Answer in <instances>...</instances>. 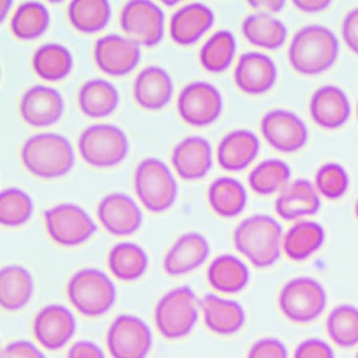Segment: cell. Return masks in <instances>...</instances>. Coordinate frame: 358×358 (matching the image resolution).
<instances>
[{"instance_id": "cell-6", "label": "cell", "mask_w": 358, "mask_h": 358, "mask_svg": "<svg viewBox=\"0 0 358 358\" xmlns=\"http://www.w3.org/2000/svg\"><path fill=\"white\" fill-rule=\"evenodd\" d=\"M200 301L187 285L176 287L165 292L155 305L154 322L161 336L178 340L187 336L199 316Z\"/></svg>"}, {"instance_id": "cell-2", "label": "cell", "mask_w": 358, "mask_h": 358, "mask_svg": "<svg viewBox=\"0 0 358 358\" xmlns=\"http://www.w3.org/2000/svg\"><path fill=\"white\" fill-rule=\"evenodd\" d=\"M282 227L268 214H253L242 220L232 232L235 249L255 267L274 264L282 249Z\"/></svg>"}, {"instance_id": "cell-40", "label": "cell", "mask_w": 358, "mask_h": 358, "mask_svg": "<svg viewBox=\"0 0 358 358\" xmlns=\"http://www.w3.org/2000/svg\"><path fill=\"white\" fill-rule=\"evenodd\" d=\"M32 197L22 189L11 186L0 194V222L3 227L15 228L24 225L32 215Z\"/></svg>"}, {"instance_id": "cell-44", "label": "cell", "mask_w": 358, "mask_h": 358, "mask_svg": "<svg viewBox=\"0 0 358 358\" xmlns=\"http://www.w3.org/2000/svg\"><path fill=\"white\" fill-rule=\"evenodd\" d=\"M341 38L347 48L358 55V6L345 13L341 21Z\"/></svg>"}, {"instance_id": "cell-51", "label": "cell", "mask_w": 358, "mask_h": 358, "mask_svg": "<svg viewBox=\"0 0 358 358\" xmlns=\"http://www.w3.org/2000/svg\"><path fill=\"white\" fill-rule=\"evenodd\" d=\"M355 113H357V119H358V98H357V105H355Z\"/></svg>"}, {"instance_id": "cell-47", "label": "cell", "mask_w": 358, "mask_h": 358, "mask_svg": "<svg viewBox=\"0 0 358 358\" xmlns=\"http://www.w3.org/2000/svg\"><path fill=\"white\" fill-rule=\"evenodd\" d=\"M292 4L303 13H319L326 10L331 1L330 0H292Z\"/></svg>"}, {"instance_id": "cell-50", "label": "cell", "mask_w": 358, "mask_h": 358, "mask_svg": "<svg viewBox=\"0 0 358 358\" xmlns=\"http://www.w3.org/2000/svg\"><path fill=\"white\" fill-rule=\"evenodd\" d=\"M354 213H355V217L358 220V199L355 200V206H354Z\"/></svg>"}, {"instance_id": "cell-23", "label": "cell", "mask_w": 358, "mask_h": 358, "mask_svg": "<svg viewBox=\"0 0 358 358\" xmlns=\"http://www.w3.org/2000/svg\"><path fill=\"white\" fill-rule=\"evenodd\" d=\"M214 24L213 10L200 1H192L175 10L169 18V35L178 45L197 42Z\"/></svg>"}, {"instance_id": "cell-32", "label": "cell", "mask_w": 358, "mask_h": 358, "mask_svg": "<svg viewBox=\"0 0 358 358\" xmlns=\"http://www.w3.org/2000/svg\"><path fill=\"white\" fill-rule=\"evenodd\" d=\"M34 292L31 273L17 264L4 266L0 271V305L6 310L24 308Z\"/></svg>"}, {"instance_id": "cell-19", "label": "cell", "mask_w": 358, "mask_h": 358, "mask_svg": "<svg viewBox=\"0 0 358 358\" xmlns=\"http://www.w3.org/2000/svg\"><path fill=\"white\" fill-rule=\"evenodd\" d=\"M277 80L274 60L262 52H245L238 57L234 69L236 87L250 95L267 92Z\"/></svg>"}, {"instance_id": "cell-21", "label": "cell", "mask_w": 358, "mask_h": 358, "mask_svg": "<svg viewBox=\"0 0 358 358\" xmlns=\"http://www.w3.org/2000/svg\"><path fill=\"white\" fill-rule=\"evenodd\" d=\"M320 194L313 182L305 178L291 180L277 196L274 201L275 213L287 221L305 220L320 208Z\"/></svg>"}, {"instance_id": "cell-48", "label": "cell", "mask_w": 358, "mask_h": 358, "mask_svg": "<svg viewBox=\"0 0 358 358\" xmlns=\"http://www.w3.org/2000/svg\"><path fill=\"white\" fill-rule=\"evenodd\" d=\"M250 7L255 8V11H262V13H278L284 6V0H253L248 3Z\"/></svg>"}, {"instance_id": "cell-49", "label": "cell", "mask_w": 358, "mask_h": 358, "mask_svg": "<svg viewBox=\"0 0 358 358\" xmlns=\"http://www.w3.org/2000/svg\"><path fill=\"white\" fill-rule=\"evenodd\" d=\"M13 6L11 0H0V21H4L8 13V8Z\"/></svg>"}, {"instance_id": "cell-26", "label": "cell", "mask_w": 358, "mask_h": 358, "mask_svg": "<svg viewBox=\"0 0 358 358\" xmlns=\"http://www.w3.org/2000/svg\"><path fill=\"white\" fill-rule=\"evenodd\" d=\"M204 324L213 333L229 336L241 330L245 323V310L236 301L207 294L200 301Z\"/></svg>"}, {"instance_id": "cell-37", "label": "cell", "mask_w": 358, "mask_h": 358, "mask_svg": "<svg viewBox=\"0 0 358 358\" xmlns=\"http://www.w3.org/2000/svg\"><path fill=\"white\" fill-rule=\"evenodd\" d=\"M291 178L289 165L278 158H267L259 162L248 175V183L253 192L262 196L280 193Z\"/></svg>"}, {"instance_id": "cell-38", "label": "cell", "mask_w": 358, "mask_h": 358, "mask_svg": "<svg viewBox=\"0 0 358 358\" xmlns=\"http://www.w3.org/2000/svg\"><path fill=\"white\" fill-rule=\"evenodd\" d=\"M67 18L80 32H98L110 18V4L106 0H71L67 6Z\"/></svg>"}, {"instance_id": "cell-9", "label": "cell", "mask_w": 358, "mask_h": 358, "mask_svg": "<svg viewBox=\"0 0 358 358\" xmlns=\"http://www.w3.org/2000/svg\"><path fill=\"white\" fill-rule=\"evenodd\" d=\"M43 222L50 239L62 246H77L96 232V224L91 215L74 203L49 207L43 213Z\"/></svg>"}, {"instance_id": "cell-35", "label": "cell", "mask_w": 358, "mask_h": 358, "mask_svg": "<svg viewBox=\"0 0 358 358\" xmlns=\"http://www.w3.org/2000/svg\"><path fill=\"white\" fill-rule=\"evenodd\" d=\"M49 21V10L43 3L22 1L13 11L10 31L15 38L29 41L41 36L48 29Z\"/></svg>"}, {"instance_id": "cell-25", "label": "cell", "mask_w": 358, "mask_h": 358, "mask_svg": "<svg viewBox=\"0 0 358 358\" xmlns=\"http://www.w3.org/2000/svg\"><path fill=\"white\" fill-rule=\"evenodd\" d=\"M259 150L260 141L252 130H231L217 145V161L225 171H242L257 157Z\"/></svg>"}, {"instance_id": "cell-14", "label": "cell", "mask_w": 358, "mask_h": 358, "mask_svg": "<svg viewBox=\"0 0 358 358\" xmlns=\"http://www.w3.org/2000/svg\"><path fill=\"white\" fill-rule=\"evenodd\" d=\"M94 62L109 76L130 73L140 62V45L126 35L106 34L94 43Z\"/></svg>"}, {"instance_id": "cell-17", "label": "cell", "mask_w": 358, "mask_h": 358, "mask_svg": "<svg viewBox=\"0 0 358 358\" xmlns=\"http://www.w3.org/2000/svg\"><path fill=\"white\" fill-rule=\"evenodd\" d=\"M32 331L36 341L46 350H60L73 337L76 319L66 306L50 303L36 313Z\"/></svg>"}, {"instance_id": "cell-12", "label": "cell", "mask_w": 358, "mask_h": 358, "mask_svg": "<svg viewBox=\"0 0 358 358\" xmlns=\"http://www.w3.org/2000/svg\"><path fill=\"white\" fill-rule=\"evenodd\" d=\"M152 343L150 327L137 316L119 315L106 333V347L112 358H145Z\"/></svg>"}, {"instance_id": "cell-30", "label": "cell", "mask_w": 358, "mask_h": 358, "mask_svg": "<svg viewBox=\"0 0 358 358\" xmlns=\"http://www.w3.org/2000/svg\"><path fill=\"white\" fill-rule=\"evenodd\" d=\"M243 36L259 48L277 49L287 39L285 24L268 13L255 11L246 15L241 25Z\"/></svg>"}, {"instance_id": "cell-11", "label": "cell", "mask_w": 358, "mask_h": 358, "mask_svg": "<svg viewBox=\"0 0 358 358\" xmlns=\"http://www.w3.org/2000/svg\"><path fill=\"white\" fill-rule=\"evenodd\" d=\"M176 109L183 122L201 127L213 123L222 110V95L220 90L203 80L187 83L179 92Z\"/></svg>"}, {"instance_id": "cell-34", "label": "cell", "mask_w": 358, "mask_h": 358, "mask_svg": "<svg viewBox=\"0 0 358 358\" xmlns=\"http://www.w3.org/2000/svg\"><path fill=\"white\" fill-rule=\"evenodd\" d=\"M108 267L110 273L122 281L140 278L148 266L145 250L134 242H119L108 252Z\"/></svg>"}, {"instance_id": "cell-5", "label": "cell", "mask_w": 358, "mask_h": 358, "mask_svg": "<svg viewBox=\"0 0 358 358\" xmlns=\"http://www.w3.org/2000/svg\"><path fill=\"white\" fill-rule=\"evenodd\" d=\"M137 199L151 213H162L172 207L178 196V183L164 161L157 157L143 158L133 175Z\"/></svg>"}, {"instance_id": "cell-1", "label": "cell", "mask_w": 358, "mask_h": 358, "mask_svg": "<svg viewBox=\"0 0 358 358\" xmlns=\"http://www.w3.org/2000/svg\"><path fill=\"white\" fill-rule=\"evenodd\" d=\"M338 52L340 41L333 29L323 24H308L292 35L288 62L295 71L313 76L329 70L337 60Z\"/></svg>"}, {"instance_id": "cell-42", "label": "cell", "mask_w": 358, "mask_h": 358, "mask_svg": "<svg viewBox=\"0 0 358 358\" xmlns=\"http://www.w3.org/2000/svg\"><path fill=\"white\" fill-rule=\"evenodd\" d=\"M248 358H288L285 345L273 337L260 338L252 344Z\"/></svg>"}, {"instance_id": "cell-45", "label": "cell", "mask_w": 358, "mask_h": 358, "mask_svg": "<svg viewBox=\"0 0 358 358\" xmlns=\"http://www.w3.org/2000/svg\"><path fill=\"white\" fill-rule=\"evenodd\" d=\"M0 358H45V355L31 341L18 340L4 347Z\"/></svg>"}, {"instance_id": "cell-52", "label": "cell", "mask_w": 358, "mask_h": 358, "mask_svg": "<svg viewBox=\"0 0 358 358\" xmlns=\"http://www.w3.org/2000/svg\"><path fill=\"white\" fill-rule=\"evenodd\" d=\"M355 358H358V354H357V357H355Z\"/></svg>"}, {"instance_id": "cell-13", "label": "cell", "mask_w": 358, "mask_h": 358, "mask_svg": "<svg viewBox=\"0 0 358 358\" xmlns=\"http://www.w3.org/2000/svg\"><path fill=\"white\" fill-rule=\"evenodd\" d=\"M260 131L268 145L281 152L301 150L309 137L306 123L302 117L282 108L270 109L262 116Z\"/></svg>"}, {"instance_id": "cell-27", "label": "cell", "mask_w": 358, "mask_h": 358, "mask_svg": "<svg viewBox=\"0 0 358 358\" xmlns=\"http://www.w3.org/2000/svg\"><path fill=\"white\" fill-rule=\"evenodd\" d=\"M326 238L324 228L317 221H295L282 235V250L294 262H302L317 252Z\"/></svg>"}, {"instance_id": "cell-46", "label": "cell", "mask_w": 358, "mask_h": 358, "mask_svg": "<svg viewBox=\"0 0 358 358\" xmlns=\"http://www.w3.org/2000/svg\"><path fill=\"white\" fill-rule=\"evenodd\" d=\"M67 358H105L102 350L92 341L81 340L74 343L67 354Z\"/></svg>"}, {"instance_id": "cell-18", "label": "cell", "mask_w": 358, "mask_h": 358, "mask_svg": "<svg viewBox=\"0 0 358 358\" xmlns=\"http://www.w3.org/2000/svg\"><path fill=\"white\" fill-rule=\"evenodd\" d=\"M309 115L312 120L323 129H338L350 119V98L338 85H320L310 95Z\"/></svg>"}, {"instance_id": "cell-36", "label": "cell", "mask_w": 358, "mask_h": 358, "mask_svg": "<svg viewBox=\"0 0 358 358\" xmlns=\"http://www.w3.org/2000/svg\"><path fill=\"white\" fill-rule=\"evenodd\" d=\"M236 41L229 29H218L208 36L199 50L201 67L210 73L224 71L234 60Z\"/></svg>"}, {"instance_id": "cell-10", "label": "cell", "mask_w": 358, "mask_h": 358, "mask_svg": "<svg viewBox=\"0 0 358 358\" xmlns=\"http://www.w3.org/2000/svg\"><path fill=\"white\" fill-rule=\"evenodd\" d=\"M124 35L140 46H155L164 36V10L151 0L126 1L119 14Z\"/></svg>"}, {"instance_id": "cell-43", "label": "cell", "mask_w": 358, "mask_h": 358, "mask_svg": "<svg viewBox=\"0 0 358 358\" xmlns=\"http://www.w3.org/2000/svg\"><path fill=\"white\" fill-rule=\"evenodd\" d=\"M294 358H334V354L323 340L308 338L296 347Z\"/></svg>"}, {"instance_id": "cell-22", "label": "cell", "mask_w": 358, "mask_h": 358, "mask_svg": "<svg viewBox=\"0 0 358 358\" xmlns=\"http://www.w3.org/2000/svg\"><path fill=\"white\" fill-rule=\"evenodd\" d=\"M210 245L200 232L182 234L168 249L162 260V268L169 275L187 274L200 267L208 257Z\"/></svg>"}, {"instance_id": "cell-20", "label": "cell", "mask_w": 358, "mask_h": 358, "mask_svg": "<svg viewBox=\"0 0 358 358\" xmlns=\"http://www.w3.org/2000/svg\"><path fill=\"white\" fill-rule=\"evenodd\" d=\"M171 162L182 179H201L213 166L211 144L201 136H187L173 147Z\"/></svg>"}, {"instance_id": "cell-39", "label": "cell", "mask_w": 358, "mask_h": 358, "mask_svg": "<svg viewBox=\"0 0 358 358\" xmlns=\"http://www.w3.org/2000/svg\"><path fill=\"white\" fill-rule=\"evenodd\" d=\"M326 330L330 340L341 347L350 348L358 344V308L341 303L333 308L326 319Z\"/></svg>"}, {"instance_id": "cell-4", "label": "cell", "mask_w": 358, "mask_h": 358, "mask_svg": "<svg viewBox=\"0 0 358 358\" xmlns=\"http://www.w3.org/2000/svg\"><path fill=\"white\" fill-rule=\"evenodd\" d=\"M67 296L78 313L87 317H98L113 306L116 288L103 271L95 267H84L70 277Z\"/></svg>"}, {"instance_id": "cell-28", "label": "cell", "mask_w": 358, "mask_h": 358, "mask_svg": "<svg viewBox=\"0 0 358 358\" xmlns=\"http://www.w3.org/2000/svg\"><path fill=\"white\" fill-rule=\"evenodd\" d=\"M77 102L85 116L105 117L117 108L119 92L105 78H90L78 88Z\"/></svg>"}, {"instance_id": "cell-3", "label": "cell", "mask_w": 358, "mask_h": 358, "mask_svg": "<svg viewBox=\"0 0 358 358\" xmlns=\"http://www.w3.org/2000/svg\"><path fill=\"white\" fill-rule=\"evenodd\" d=\"M20 155L25 169L41 179H53L69 173L76 161L70 140L53 131L29 136L24 141Z\"/></svg>"}, {"instance_id": "cell-7", "label": "cell", "mask_w": 358, "mask_h": 358, "mask_svg": "<svg viewBox=\"0 0 358 358\" xmlns=\"http://www.w3.org/2000/svg\"><path fill=\"white\" fill-rule=\"evenodd\" d=\"M80 157L91 166L109 168L120 164L129 152L126 133L112 123L87 126L77 140Z\"/></svg>"}, {"instance_id": "cell-15", "label": "cell", "mask_w": 358, "mask_h": 358, "mask_svg": "<svg viewBox=\"0 0 358 358\" xmlns=\"http://www.w3.org/2000/svg\"><path fill=\"white\" fill-rule=\"evenodd\" d=\"M96 217L105 231L115 236L130 235L143 222V213L138 204L122 192L105 194L96 206Z\"/></svg>"}, {"instance_id": "cell-8", "label": "cell", "mask_w": 358, "mask_h": 358, "mask_svg": "<svg viewBox=\"0 0 358 358\" xmlns=\"http://www.w3.org/2000/svg\"><path fill=\"white\" fill-rule=\"evenodd\" d=\"M327 295L323 285L312 277H295L284 284L278 294L281 313L294 323L317 319L326 308Z\"/></svg>"}, {"instance_id": "cell-16", "label": "cell", "mask_w": 358, "mask_h": 358, "mask_svg": "<svg viewBox=\"0 0 358 358\" xmlns=\"http://www.w3.org/2000/svg\"><path fill=\"white\" fill-rule=\"evenodd\" d=\"M18 110L27 124L32 127H46L62 117L64 101L56 88L35 84L27 88L21 95Z\"/></svg>"}, {"instance_id": "cell-33", "label": "cell", "mask_w": 358, "mask_h": 358, "mask_svg": "<svg viewBox=\"0 0 358 358\" xmlns=\"http://www.w3.org/2000/svg\"><path fill=\"white\" fill-rule=\"evenodd\" d=\"M31 63L38 77L45 81H59L70 74L73 55L62 43L46 42L35 49Z\"/></svg>"}, {"instance_id": "cell-29", "label": "cell", "mask_w": 358, "mask_h": 358, "mask_svg": "<svg viewBox=\"0 0 358 358\" xmlns=\"http://www.w3.org/2000/svg\"><path fill=\"white\" fill-rule=\"evenodd\" d=\"M207 201L217 215L232 218L243 211L248 201V193L238 179L232 176H220L208 185Z\"/></svg>"}, {"instance_id": "cell-41", "label": "cell", "mask_w": 358, "mask_h": 358, "mask_svg": "<svg viewBox=\"0 0 358 358\" xmlns=\"http://www.w3.org/2000/svg\"><path fill=\"white\" fill-rule=\"evenodd\" d=\"M313 185L317 193L326 199H340L350 186V176L344 165L338 162L322 164L313 176Z\"/></svg>"}, {"instance_id": "cell-31", "label": "cell", "mask_w": 358, "mask_h": 358, "mask_svg": "<svg viewBox=\"0 0 358 358\" xmlns=\"http://www.w3.org/2000/svg\"><path fill=\"white\" fill-rule=\"evenodd\" d=\"M207 281L215 291L235 294L248 285L249 270L246 264L234 255H220L207 268Z\"/></svg>"}, {"instance_id": "cell-24", "label": "cell", "mask_w": 358, "mask_h": 358, "mask_svg": "<svg viewBox=\"0 0 358 358\" xmlns=\"http://www.w3.org/2000/svg\"><path fill=\"white\" fill-rule=\"evenodd\" d=\"M173 81L161 66L150 64L141 69L133 81V98L136 103L148 110L164 108L172 98Z\"/></svg>"}]
</instances>
